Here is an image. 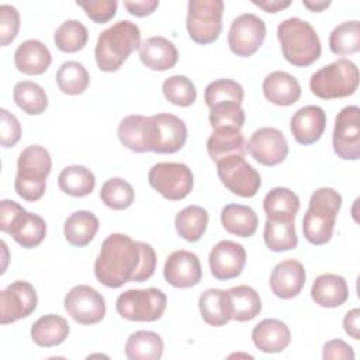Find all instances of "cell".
Returning a JSON list of instances; mask_svg holds the SVG:
<instances>
[{"mask_svg":"<svg viewBox=\"0 0 360 360\" xmlns=\"http://www.w3.org/2000/svg\"><path fill=\"white\" fill-rule=\"evenodd\" d=\"M155 269V249L124 233L108 235L94 262L96 278L108 288H120L128 281H146L153 276Z\"/></svg>","mask_w":360,"mask_h":360,"instance_id":"1","label":"cell"},{"mask_svg":"<svg viewBox=\"0 0 360 360\" xmlns=\"http://www.w3.org/2000/svg\"><path fill=\"white\" fill-rule=\"evenodd\" d=\"M139 27L129 20H120L105 28L97 39L94 58L101 72H117L128 56L139 49Z\"/></svg>","mask_w":360,"mask_h":360,"instance_id":"2","label":"cell"},{"mask_svg":"<svg viewBox=\"0 0 360 360\" xmlns=\"http://www.w3.org/2000/svg\"><path fill=\"white\" fill-rule=\"evenodd\" d=\"M277 38L284 59L294 66H309L321 56L319 37L305 20L298 17L285 18L277 27Z\"/></svg>","mask_w":360,"mask_h":360,"instance_id":"3","label":"cell"},{"mask_svg":"<svg viewBox=\"0 0 360 360\" xmlns=\"http://www.w3.org/2000/svg\"><path fill=\"white\" fill-rule=\"evenodd\" d=\"M342 207V195L330 187L315 190L302 219L304 238L312 245H325L332 239L336 217Z\"/></svg>","mask_w":360,"mask_h":360,"instance_id":"4","label":"cell"},{"mask_svg":"<svg viewBox=\"0 0 360 360\" xmlns=\"http://www.w3.org/2000/svg\"><path fill=\"white\" fill-rule=\"evenodd\" d=\"M51 169L52 159L44 146L30 145L22 149L17 160L15 193L25 201H38L42 198Z\"/></svg>","mask_w":360,"mask_h":360,"instance_id":"5","label":"cell"},{"mask_svg":"<svg viewBox=\"0 0 360 360\" xmlns=\"http://www.w3.org/2000/svg\"><path fill=\"white\" fill-rule=\"evenodd\" d=\"M359 68L354 62L340 58L316 70L309 80L311 91L322 100L349 97L359 87Z\"/></svg>","mask_w":360,"mask_h":360,"instance_id":"6","label":"cell"},{"mask_svg":"<svg viewBox=\"0 0 360 360\" xmlns=\"http://www.w3.org/2000/svg\"><path fill=\"white\" fill-rule=\"evenodd\" d=\"M0 229L11 235L25 249L41 245L46 236L45 219L38 214L25 211L13 200L0 201Z\"/></svg>","mask_w":360,"mask_h":360,"instance_id":"7","label":"cell"},{"mask_svg":"<svg viewBox=\"0 0 360 360\" xmlns=\"http://www.w3.org/2000/svg\"><path fill=\"white\" fill-rule=\"evenodd\" d=\"M167 305L166 294L155 287L132 288L121 292L115 302L120 316L132 322H155L162 318Z\"/></svg>","mask_w":360,"mask_h":360,"instance_id":"8","label":"cell"},{"mask_svg":"<svg viewBox=\"0 0 360 360\" xmlns=\"http://www.w3.org/2000/svg\"><path fill=\"white\" fill-rule=\"evenodd\" d=\"M222 0H190L186 28L188 37L200 45L212 44L222 31Z\"/></svg>","mask_w":360,"mask_h":360,"instance_id":"9","label":"cell"},{"mask_svg":"<svg viewBox=\"0 0 360 360\" xmlns=\"http://www.w3.org/2000/svg\"><path fill=\"white\" fill-rule=\"evenodd\" d=\"M148 181L160 195L170 201L186 198L194 186L191 169L184 163L160 162L150 167Z\"/></svg>","mask_w":360,"mask_h":360,"instance_id":"10","label":"cell"},{"mask_svg":"<svg viewBox=\"0 0 360 360\" xmlns=\"http://www.w3.org/2000/svg\"><path fill=\"white\" fill-rule=\"evenodd\" d=\"M187 141V127L181 118L170 112L149 117V152L176 153Z\"/></svg>","mask_w":360,"mask_h":360,"instance_id":"11","label":"cell"},{"mask_svg":"<svg viewBox=\"0 0 360 360\" xmlns=\"http://www.w3.org/2000/svg\"><path fill=\"white\" fill-rule=\"evenodd\" d=\"M218 177L233 194L245 198L256 195L262 186L259 172L245 160V156H228L217 162Z\"/></svg>","mask_w":360,"mask_h":360,"instance_id":"12","label":"cell"},{"mask_svg":"<svg viewBox=\"0 0 360 360\" xmlns=\"http://www.w3.org/2000/svg\"><path fill=\"white\" fill-rule=\"evenodd\" d=\"M266 22L252 13L238 15L228 31L229 49L240 58L255 55L266 38Z\"/></svg>","mask_w":360,"mask_h":360,"instance_id":"13","label":"cell"},{"mask_svg":"<svg viewBox=\"0 0 360 360\" xmlns=\"http://www.w3.org/2000/svg\"><path fill=\"white\" fill-rule=\"evenodd\" d=\"M68 315L80 325L98 323L105 315V300L93 287L86 284L75 285L63 300Z\"/></svg>","mask_w":360,"mask_h":360,"instance_id":"14","label":"cell"},{"mask_svg":"<svg viewBox=\"0 0 360 360\" xmlns=\"http://www.w3.org/2000/svg\"><path fill=\"white\" fill-rule=\"evenodd\" d=\"M332 143L340 159L357 160L360 158V108L357 105H347L338 112Z\"/></svg>","mask_w":360,"mask_h":360,"instance_id":"15","label":"cell"},{"mask_svg":"<svg viewBox=\"0 0 360 360\" xmlns=\"http://www.w3.org/2000/svg\"><path fill=\"white\" fill-rule=\"evenodd\" d=\"M38 304L34 285L24 280L8 284L0 292V323L7 325L30 316Z\"/></svg>","mask_w":360,"mask_h":360,"instance_id":"16","label":"cell"},{"mask_svg":"<svg viewBox=\"0 0 360 360\" xmlns=\"http://www.w3.org/2000/svg\"><path fill=\"white\" fill-rule=\"evenodd\" d=\"M246 149L260 165L276 166L285 160L288 155V142L280 129L263 127L250 135Z\"/></svg>","mask_w":360,"mask_h":360,"instance_id":"17","label":"cell"},{"mask_svg":"<svg viewBox=\"0 0 360 360\" xmlns=\"http://www.w3.org/2000/svg\"><path fill=\"white\" fill-rule=\"evenodd\" d=\"M165 280L176 288H190L202 278V269L195 253L180 249L170 253L163 267Z\"/></svg>","mask_w":360,"mask_h":360,"instance_id":"18","label":"cell"},{"mask_svg":"<svg viewBox=\"0 0 360 360\" xmlns=\"http://www.w3.org/2000/svg\"><path fill=\"white\" fill-rule=\"evenodd\" d=\"M208 264L217 280L238 277L246 264V250L233 240H221L210 252Z\"/></svg>","mask_w":360,"mask_h":360,"instance_id":"19","label":"cell"},{"mask_svg":"<svg viewBox=\"0 0 360 360\" xmlns=\"http://www.w3.org/2000/svg\"><path fill=\"white\" fill-rule=\"evenodd\" d=\"M307 273L301 262L287 259L274 266L270 274V288L281 300L297 297L305 285Z\"/></svg>","mask_w":360,"mask_h":360,"instance_id":"20","label":"cell"},{"mask_svg":"<svg viewBox=\"0 0 360 360\" xmlns=\"http://www.w3.org/2000/svg\"><path fill=\"white\" fill-rule=\"evenodd\" d=\"M326 128V114L319 105H305L294 112L290 131L301 145H312L321 139Z\"/></svg>","mask_w":360,"mask_h":360,"instance_id":"21","label":"cell"},{"mask_svg":"<svg viewBox=\"0 0 360 360\" xmlns=\"http://www.w3.org/2000/svg\"><path fill=\"white\" fill-rule=\"evenodd\" d=\"M139 59L150 70L165 72L176 66L179 60V51L167 38L155 35L141 42Z\"/></svg>","mask_w":360,"mask_h":360,"instance_id":"22","label":"cell"},{"mask_svg":"<svg viewBox=\"0 0 360 360\" xmlns=\"http://www.w3.org/2000/svg\"><path fill=\"white\" fill-rule=\"evenodd\" d=\"M262 90L267 101L283 107L295 104L301 97V86L297 77L283 70L269 73L263 80Z\"/></svg>","mask_w":360,"mask_h":360,"instance_id":"23","label":"cell"},{"mask_svg":"<svg viewBox=\"0 0 360 360\" xmlns=\"http://www.w3.org/2000/svg\"><path fill=\"white\" fill-rule=\"evenodd\" d=\"M252 340L263 353H280L290 345L291 332L283 321L266 318L253 328Z\"/></svg>","mask_w":360,"mask_h":360,"instance_id":"24","label":"cell"},{"mask_svg":"<svg viewBox=\"0 0 360 360\" xmlns=\"http://www.w3.org/2000/svg\"><path fill=\"white\" fill-rule=\"evenodd\" d=\"M14 63L17 70L24 75H42L52 63V55L44 42L38 39H27L17 46L14 52Z\"/></svg>","mask_w":360,"mask_h":360,"instance_id":"25","label":"cell"},{"mask_svg":"<svg viewBox=\"0 0 360 360\" xmlns=\"http://www.w3.org/2000/svg\"><path fill=\"white\" fill-rule=\"evenodd\" d=\"M248 142L238 128H215L207 139V152L217 163L228 156H245Z\"/></svg>","mask_w":360,"mask_h":360,"instance_id":"26","label":"cell"},{"mask_svg":"<svg viewBox=\"0 0 360 360\" xmlns=\"http://www.w3.org/2000/svg\"><path fill=\"white\" fill-rule=\"evenodd\" d=\"M311 297L319 307L336 308L347 301L349 287L342 276L325 273L314 280Z\"/></svg>","mask_w":360,"mask_h":360,"instance_id":"27","label":"cell"},{"mask_svg":"<svg viewBox=\"0 0 360 360\" xmlns=\"http://www.w3.org/2000/svg\"><path fill=\"white\" fill-rule=\"evenodd\" d=\"M200 314L210 326H224L232 319V307L228 291L208 288L198 298Z\"/></svg>","mask_w":360,"mask_h":360,"instance_id":"28","label":"cell"},{"mask_svg":"<svg viewBox=\"0 0 360 360\" xmlns=\"http://www.w3.org/2000/svg\"><path fill=\"white\" fill-rule=\"evenodd\" d=\"M120 142L136 153L149 152V117L132 114L124 117L117 128Z\"/></svg>","mask_w":360,"mask_h":360,"instance_id":"29","label":"cell"},{"mask_svg":"<svg viewBox=\"0 0 360 360\" xmlns=\"http://www.w3.org/2000/svg\"><path fill=\"white\" fill-rule=\"evenodd\" d=\"M221 224L226 232L239 236L250 238L257 231L259 218L253 208L243 204H226L221 211Z\"/></svg>","mask_w":360,"mask_h":360,"instance_id":"30","label":"cell"},{"mask_svg":"<svg viewBox=\"0 0 360 360\" xmlns=\"http://www.w3.org/2000/svg\"><path fill=\"white\" fill-rule=\"evenodd\" d=\"M98 226H100L98 218L91 211H86V210L75 211L65 221V225H63L65 239L72 246L83 248L94 239L98 231Z\"/></svg>","mask_w":360,"mask_h":360,"instance_id":"31","label":"cell"},{"mask_svg":"<svg viewBox=\"0 0 360 360\" xmlns=\"http://www.w3.org/2000/svg\"><path fill=\"white\" fill-rule=\"evenodd\" d=\"M31 339L41 347H53L65 342L69 335L68 321L56 314L38 318L31 326Z\"/></svg>","mask_w":360,"mask_h":360,"instance_id":"32","label":"cell"},{"mask_svg":"<svg viewBox=\"0 0 360 360\" xmlns=\"http://www.w3.org/2000/svg\"><path fill=\"white\" fill-rule=\"evenodd\" d=\"M165 349L163 339L152 330H136L125 343V356L129 360H158Z\"/></svg>","mask_w":360,"mask_h":360,"instance_id":"33","label":"cell"},{"mask_svg":"<svg viewBox=\"0 0 360 360\" xmlns=\"http://www.w3.org/2000/svg\"><path fill=\"white\" fill-rule=\"evenodd\" d=\"M263 210L269 219H295L300 198L287 187H274L266 194Z\"/></svg>","mask_w":360,"mask_h":360,"instance_id":"34","label":"cell"},{"mask_svg":"<svg viewBox=\"0 0 360 360\" xmlns=\"http://www.w3.org/2000/svg\"><path fill=\"white\" fill-rule=\"evenodd\" d=\"M294 221L295 219H266L263 239L271 252H287L297 248L298 238Z\"/></svg>","mask_w":360,"mask_h":360,"instance_id":"35","label":"cell"},{"mask_svg":"<svg viewBox=\"0 0 360 360\" xmlns=\"http://www.w3.org/2000/svg\"><path fill=\"white\" fill-rule=\"evenodd\" d=\"M58 186L68 195L86 197L94 190L96 177L86 166L70 165L59 173Z\"/></svg>","mask_w":360,"mask_h":360,"instance_id":"36","label":"cell"},{"mask_svg":"<svg viewBox=\"0 0 360 360\" xmlns=\"http://www.w3.org/2000/svg\"><path fill=\"white\" fill-rule=\"evenodd\" d=\"M232 319L238 322H248L255 319L262 311V301L259 292L250 285H236L228 290Z\"/></svg>","mask_w":360,"mask_h":360,"instance_id":"37","label":"cell"},{"mask_svg":"<svg viewBox=\"0 0 360 360\" xmlns=\"http://www.w3.org/2000/svg\"><path fill=\"white\" fill-rule=\"evenodd\" d=\"M174 225L180 238L187 242H197L207 231L208 212L200 205H188L177 212Z\"/></svg>","mask_w":360,"mask_h":360,"instance_id":"38","label":"cell"},{"mask_svg":"<svg viewBox=\"0 0 360 360\" xmlns=\"http://www.w3.org/2000/svg\"><path fill=\"white\" fill-rule=\"evenodd\" d=\"M13 98L17 107L28 115H39L48 107V96L44 87L31 80L18 82L13 89Z\"/></svg>","mask_w":360,"mask_h":360,"instance_id":"39","label":"cell"},{"mask_svg":"<svg viewBox=\"0 0 360 360\" xmlns=\"http://www.w3.org/2000/svg\"><path fill=\"white\" fill-rule=\"evenodd\" d=\"M55 79L59 90L69 96H79L84 93L90 84L87 69L76 60L63 62L59 66Z\"/></svg>","mask_w":360,"mask_h":360,"instance_id":"40","label":"cell"},{"mask_svg":"<svg viewBox=\"0 0 360 360\" xmlns=\"http://www.w3.org/2000/svg\"><path fill=\"white\" fill-rule=\"evenodd\" d=\"M329 48L335 55L345 56L360 51V22L345 21L335 27L329 35Z\"/></svg>","mask_w":360,"mask_h":360,"instance_id":"41","label":"cell"},{"mask_svg":"<svg viewBox=\"0 0 360 360\" xmlns=\"http://www.w3.org/2000/svg\"><path fill=\"white\" fill-rule=\"evenodd\" d=\"M89 39V31L79 20L63 21L53 34L55 45L65 53H75L83 49Z\"/></svg>","mask_w":360,"mask_h":360,"instance_id":"42","label":"cell"},{"mask_svg":"<svg viewBox=\"0 0 360 360\" xmlns=\"http://www.w3.org/2000/svg\"><path fill=\"white\" fill-rule=\"evenodd\" d=\"M101 201L111 210L121 211L132 205L135 200L134 187L121 177H112L104 181L100 190Z\"/></svg>","mask_w":360,"mask_h":360,"instance_id":"43","label":"cell"},{"mask_svg":"<svg viewBox=\"0 0 360 360\" xmlns=\"http://www.w3.org/2000/svg\"><path fill=\"white\" fill-rule=\"evenodd\" d=\"M163 96L167 101L179 107H188L197 100L195 84L184 75H173L162 84Z\"/></svg>","mask_w":360,"mask_h":360,"instance_id":"44","label":"cell"},{"mask_svg":"<svg viewBox=\"0 0 360 360\" xmlns=\"http://www.w3.org/2000/svg\"><path fill=\"white\" fill-rule=\"evenodd\" d=\"M243 87L232 79H218L211 82L204 91V101L208 108L226 101H233L242 104L243 101Z\"/></svg>","mask_w":360,"mask_h":360,"instance_id":"45","label":"cell"},{"mask_svg":"<svg viewBox=\"0 0 360 360\" xmlns=\"http://www.w3.org/2000/svg\"><path fill=\"white\" fill-rule=\"evenodd\" d=\"M245 111L242 108V104L233 103V101H226V103H219L214 107L210 108V124L211 127L215 128H222V127H231V128H238L240 129L245 124Z\"/></svg>","mask_w":360,"mask_h":360,"instance_id":"46","label":"cell"},{"mask_svg":"<svg viewBox=\"0 0 360 360\" xmlns=\"http://www.w3.org/2000/svg\"><path fill=\"white\" fill-rule=\"evenodd\" d=\"M20 30V14L11 4L0 6V44L7 46L13 42Z\"/></svg>","mask_w":360,"mask_h":360,"instance_id":"47","label":"cell"},{"mask_svg":"<svg viewBox=\"0 0 360 360\" xmlns=\"http://www.w3.org/2000/svg\"><path fill=\"white\" fill-rule=\"evenodd\" d=\"M79 7H82L86 15L97 24H104L110 21L115 13L118 3L115 0H96V1H76Z\"/></svg>","mask_w":360,"mask_h":360,"instance_id":"48","label":"cell"},{"mask_svg":"<svg viewBox=\"0 0 360 360\" xmlns=\"http://www.w3.org/2000/svg\"><path fill=\"white\" fill-rule=\"evenodd\" d=\"M1 117V146L3 148H13L21 138V124L18 118L11 114L8 110H0Z\"/></svg>","mask_w":360,"mask_h":360,"instance_id":"49","label":"cell"},{"mask_svg":"<svg viewBox=\"0 0 360 360\" xmlns=\"http://www.w3.org/2000/svg\"><path fill=\"white\" fill-rule=\"evenodd\" d=\"M322 359L325 360H353V347L342 339H332L323 345Z\"/></svg>","mask_w":360,"mask_h":360,"instance_id":"50","label":"cell"},{"mask_svg":"<svg viewBox=\"0 0 360 360\" xmlns=\"http://www.w3.org/2000/svg\"><path fill=\"white\" fill-rule=\"evenodd\" d=\"M124 6L129 14L135 17H146V15H150L159 7V1L158 0L124 1Z\"/></svg>","mask_w":360,"mask_h":360,"instance_id":"51","label":"cell"},{"mask_svg":"<svg viewBox=\"0 0 360 360\" xmlns=\"http://www.w3.org/2000/svg\"><path fill=\"white\" fill-rule=\"evenodd\" d=\"M343 329L350 338L356 340L360 339V309L359 308H353L345 315Z\"/></svg>","mask_w":360,"mask_h":360,"instance_id":"52","label":"cell"},{"mask_svg":"<svg viewBox=\"0 0 360 360\" xmlns=\"http://www.w3.org/2000/svg\"><path fill=\"white\" fill-rule=\"evenodd\" d=\"M255 6H257L259 8L264 10L266 13H278L287 7L291 6V1L290 0H264V1H256L253 0L252 1Z\"/></svg>","mask_w":360,"mask_h":360,"instance_id":"53","label":"cell"},{"mask_svg":"<svg viewBox=\"0 0 360 360\" xmlns=\"http://www.w3.org/2000/svg\"><path fill=\"white\" fill-rule=\"evenodd\" d=\"M302 4H304V7H307L308 10L315 11V13H319V11L328 8V7L330 6V1H325V0H315V1L302 0Z\"/></svg>","mask_w":360,"mask_h":360,"instance_id":"54","label":"cell"}]
</instances>
